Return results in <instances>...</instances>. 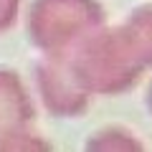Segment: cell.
Returning <instances> with one entry per match:
<instances>
[{"instance_id": "obj_6", "label": "cell", "mask_w": 152, "mask_h": 152, "mask_svg": "<svg viewBox=\"0 0 152 152\" xmlns=\"http://www.w3.org/2000/svg\"><path fill=\"white\" fill-rule=\"evenodd\" d=\"M18 8H20V0H0V33L15 23Z\"/></svg>"}, {"instance_id": "obj_3", "label": "cell", "mask_w": 152, "mask_h": 152, "mask_svg": "<svg viewBox=\"0 0 152 152\" xmlns=\"http://www.w3.org/2000/svg\"><path fill=\"white\" fill-rule=\"evenodd\" d=\"M36 86L43 99L46 109L56 117H79L86 112L91 94L76 81L69 64L64 58H48L46 56L36 66Z\"/></svg>"}, {"instance_id": "obj_5", "label": "cell", "mask_w": 152, "mask_h": 152, "mask_svg": "<svg viewBox=\"0 0 152 152\" xmlns=\"http://www.w3.org/2000/svg\"><path fill=\"white\" fill-rule=\"evenodd\" d=\"M127 132L129 129H124V127H104V129L89 134L86 150H142V142H127V140L119 142V137Z\"/></svg>"}, {"instance_id": "obj_4", "label": "cell", "mask_w": 152, "mask_h": 152, "mask_svg": "<svg viewBox=\"0 0 152 152\" xmlns=\"http://www.w3.org/2000/svg\"><path fill=\"white\" fill-rule=\"evenodd\" d=\"M33 114L36 109L20 76L10 69H0V137L26 129L28 122H33Z\"/></svg>"}, {"instance_id": "obj_1", "label": "cell", "mask_w": 152, "mask_h": 152, "mask_svg": "<svg viewBox=\"0 0 152 152\" xmlns=\"http://www.w3.org/2000/svg\"><path fill=\"white\" fill-rule=\"evenodd\" d=\"M64 61L89 94H119L129 89L145 69V61L122 26L94 31Z\"/></svg>"}, {"instance_id": "obj_2", "label": "cell", "mask_w": 152, "mask_h": 152, "mask_svg": "<svg viewBox=\"0 0 152 152\" xmlns=\"http://www.w3.org/2000/svg\"><path fill=\"white\" fill-rule=\"evenodd\" d=\"M102 26L99 0H33L28 10V41L48 58H66Z\"/></svg>"}]
</instances>
